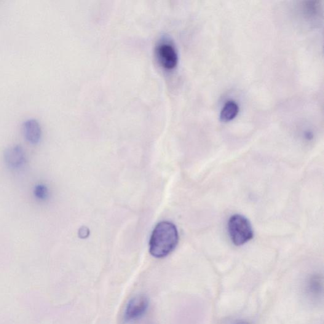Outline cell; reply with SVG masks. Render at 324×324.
<instances>
[{
    "label": "cell",
    "instance_id": "cell-9",
    "mask_svg": "<svg viewBox=\"0 0 324 324\" xmlns=\"http://www.w3.org/2000/svg\"><path fill=\"white\" fill-rule=\"evenodd\" d=\"M34 194L37 199L46 200L48 196V190L47 187L42 184H39L35 187Z\"/></svg>",
    "mask_w": 324,
    "mask_h": 324
},
{
    "label": "cell",
    "instance_id": "cell-5",
    "mask_svg": "<svg viewBox=\"0 0 324 324\" xmlns=\"http://www.w3.org/2000/svg\"><path fill=\"white\" fill-rule=\"evenodd\" d=\"M5 162L11 169H18L25 164L26 158L25 152L20 145H13L5 149Z\"/></svg>",
    "mask_w": 324,
    "mask_h": 324
},
{
    "label": "cell",
    "instance_id": "cell-10",
    "mask_svg": "<svg viewBox=\"0 0 324 324\" xmlns=\"http://www.w3.org/2000/svg\"><path fill=\"white\" fill-rule=\"evenodd\" d=\"M234 324H250L248 322H245V321H241V322L235 323Z\"/></svg>",
    "mask_w": 324,
    "mask_h": 324
},
{
    "label": "cell",
    "instance_id": "cell-4",
    "mask_svg": "<svg viewBox=\"0 0 324 324\" xmlns=\"http://www.w3.org/2000/svg\"><path fill=\"white\" fill-rule=\"evenodd\" d=\"M149 307V299L146 296L138 295L128 301L124 312L125 322H133L140 318Z\"/></svg>",
    "mask_w": 324,
    "mask_h": 324
},
{
    "label": "cell",
    "instance_id": "cell-1",
    "mask_svg": "<svg viewBox=\"0 0 324 324\" xmlns=\"http://www.w3.org/2000/svg\"><path fill=\"white\" fill-rule=\"evenodd\" d=\"M178 242V231L175 225L170 222H160L152 232L149 252L155 258H164L172 252Z\"/></svg>",
    "mask_w": 324,
    "mask_h": 324
},
{
    "label": "cell",
    "instance_id": "cell-2",
    "mask_svg": "<svg viewBox=\"0 0 324 324\" xmlns=\"http://www.w3.org/2000/svg\"><path fill=\"white\" fill-rule=\"evenodd\" d=\"M228 231L233 243L242 246L253 237V231L250 221L242 215L236 214L229 219Z\"/></svg>",
    "mask_w": 324,
    "mask_h": 324
},
{
    "label": "cell",
    "instance_id": "cell-3",
    "mask_svg": "<svg viewBox=\"0 0 324 324\" xmlns=\"http://www.w3.org/2000/svg\"><path fill=\"white\" fill-rule=\"evenodd\" d=\"M155 53L163 68L170 70L176 68L178 62V55L171 42L167 40L160 41L155 48Z\"/></svg>",
    "mask_w": 324,
    "mask_h": 324
},
{
    "label": "cell",
    "instance_id": "cell-6",
    "mask_svg": "<svg viewBox=\"0 0 324 324\" xmlns=\"http://www.w3.org/2000/svg\"><path fill=\"white\" fill-rule=\"evenodd\" d=\"M23 131L24 137L29 143L36 144L41 140V127L37 120L34 119L26 120L23 123Z\"/></svg>",
    "mask_w": 324,
    "mask_h": 324
},
{
    "label": "cell",
    "instance_id": "cell-7",
    "mask_svg": "<svg viewBox=\"0 0 324 324\" xmlns=\"http://www.w3.org/2000/svg\"><path fill=\"white\" fill-rule=\"evenodd\" d=\"M308 293L313 298H318L322 293L323 282L322 278L318 275H313L308 281L307 285Z\"/></svg>",
    "mask_w": 324,
    "mask_h": 324
},
{
    "label": "cell",
    "instance_id": "cell-8",
    "mask_svg": "<svg viewBox=\"0 0 324 324\" xmlns=\"http://www.w3.org/2000/svg\"><path fill=\"white\" fill-rule=\"evenodd\" d=\"M239 112V106L234 101L230 100L224 104L221 112V120L223 122L231 121Z\"/></svg>",
    "mask_w": 324,
    "mask_h": 324
}]
</instances>
